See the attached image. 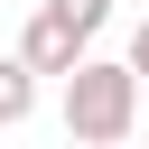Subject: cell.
Segmentation results:
<instances>
[{
    "instance_id": "cell-1",
    "label": "cell",
    "mask_w": 149,
    "mask_h": 149,
    "mask_svg": "<svg viewBox=\"0 0 149 149\" xmlns=\"http://www.w3.org/2000/svg\"><path fill=\"white\" fill-rule=\"evenodd\" d=\"M140 130V65L121 56H84L74 74H65V140H84V149H112V140H130Z\"/></svg>"
},
{
    "instance_id": "cell-2",
    "label": "cell",
    "mask_w": 149,
    "mask_h": 149,
    "mask_svg": "<svg viewBox=\"0 0 149 149\" xmlns=\"http://www.w3.org/2000/svg\"><path fill=\"white\" fill-rule=\"evenodd\" d=\"M19 56H28L37 74H56V84H65V74H74L84 56H93V37H84V28L65 19V9H37V19L19 28Z\"/></svg>"
},
{
    "instance_id": "cell-3",
    "label": "cell",
    "mask_w": 149,
    "mask_h": 149,
    "mask_svg": "<svg viewBox=\"0 0 149 149\" xmlns=\"http://www.w3.org/2000/svg\"><path fill=\"white\" fill-rule=\"evenodd\" d=\"M37 84H47V74H37V65L9 47V56H0V130H19V121L37 112Z\"/></svg>"
},
{
    "instance_id": "cell-4",
    "label": "cell",
    "mask_w": 149,
    "mask_h": 149,
    "mask_svg": "<svg viewBox=\"0 0 149 149\" xmlns=\"http://www.w3.org/2000/svg\"><path fill=\"white\" fill-rule=\"evenodd\" d=\"M47 9H65L84 37H102V19H112V0H47Z\"/></svg>"
},
{
    "instance_id": "cell-5",
    "label": "cell",
    "mask_w": 149,
    "mask_h": 149,
    "mask_svg": "<svg viewBox=\"0 0 149 149\" xmlns=\"http://www.w3.org/2000/svg\"><path fill=\"white\" fill-rule=\"evenodd\" d=\"M130 65H140V84H149V19L130 28Z\"/></svg>"
},
{
    "instance_id": "cell-6",
    "label": "cell",
    "mask_w": 149,
    "mask_h": 149,
    "mask_svg": "<svg viewBox=\"0 0 149 149\" xmlns=\"http://www.w3.org/2000/svg\"><path fill=\"white\" fill-rule=\"evenodd\" d=\"M112 149H130V140H112Z\"/></svg>"
}]
</instances>
